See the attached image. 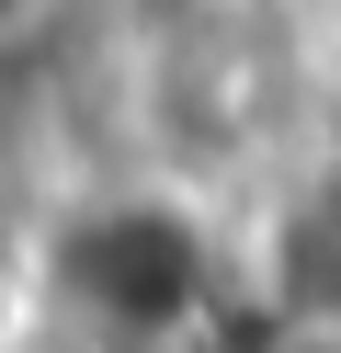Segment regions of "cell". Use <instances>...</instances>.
Segmentation results:
<instances>
[{
  "instance_id": "1",
  "label": "cell",
  "mask_w": 341,
  "mask_h": 353,
  "mask_svg": "<svg viewBox=\"0 0 341 353\" xmlns=\"http://www.w3.org/2000/svg\"><path fill=\"white\" fill-rule=\"evenodd\" d=\"M34 353H194L227 319L239 239L182 171H114L34 216Z\"/></svg>"
},
{
  "instance_id": "2",
  "label": "cell",
  "mask_w": 341,
  "mask_h": 353,
  "mask_svg": "<svg viewBox=\"0 0 341 353\" xmlns=\"http://www.w3.org/2000/svg\"><path fill=\"white\" fill-rule=\"evenodd\" d=\"M239 285L285 342L341 353V148L273 183V205L239 239Z\"/></svg>"
},
{
  "instance_id": "3",
  "label": "cell",
  "mask_w": 341,
  "mask_h": 353,
  "mask_svg": "<svg viewBox=\"0 0 341 353\" xmlns=\"http://www.w3.org/2000/svg\"><path fill=\"white\" fill-rule=\"evenodd\" d=\"M0 353H34V262H23V239H0Z\"/></svg>"
},
{
  "instance_id": "4",
  "label": "cell",
  "mask_w": 341,
  "mask_h": 353,
  "mask_svg": "<svg viewBox=\"0 0 341 353\" xmlns=\"http://www.w3.org/2000/svg\"><path fill=\"white\" fill-rule=\"evenodd\" d=\"M45 23H57V0H0V57H12V46H34Z\"/></svg>"
}]
</instances>
